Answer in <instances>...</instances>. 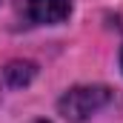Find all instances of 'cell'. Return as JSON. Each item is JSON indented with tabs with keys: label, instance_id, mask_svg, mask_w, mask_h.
I'll return each mask as SVG.
<instances>
[{
	"label": "cell",
	"instance_id": "cell-1",
	"mask_svg": "<svg viewBox=\"0 0 123 123\" xmlns=\"http://www.w3.org/2000/svg\"><path fill=\"white\" fill-rule=\"evenodd\" d=\"M109 100H112V92L106 86H74L60 97L57 109L66 120L80 123L86 117H92L94 112H100Z\"/></svg>",
	"mask_w": 123,
	"mask_h": 123
},
{
	"label": "cell",
	"instance_id": "cell-2",
	"mask_svg": "<svg viewBox=\"0 0 123 123\" xmlns=\"http://www.w3.org/2000/svg\"><path fill=\"white\" fill-rule=\"evenodd\" d=\"M72 12V0H29V17L34 23H63Z\"/></svg>",
	"mask_w": 123,
	"mask_h": 123
},
{
	"label": "cell",
	"instance_id": "cell-3",
	"mask_svg": "<svg viewBox=\"0 0 123 123\" xmlns=\"http://www.w3.org/2000/svg\"><path fill=\"white\" fill-rule=\"evenodd\" d=\"M3 74H6V80H9L12 86H23V83H29V80H31L34 66H31V63H12Z\"/></svg>",
	"mask_w": 123,
	"mask_h": 123
},
{
	"label": "cell",
	"instance_id": "cell-5",
	"mask_svg": "<svg viewBox=\"0 0 123 123\" xmlns=\"http://www.w3.org/2000/svg\"><path fill=\"white\" fill-rule=\"evenodd\" d=\"M34 123H46V120H34Z\"/></svg>",
	"mask_w": 123,
	"mask_h": 123
},
{
	"label": "cell",
	"instance_id": "cell-4",
	"mask_svg": "<svg viewBox=\"0 0 123 123\" xmlns=\"http://www.w3.org/2000/svg\"><path fill=\"white\" fill-rule=\"evenodd\" d=\"M120 66H123V52H120Z\"/></svg>",
	"mask_w": 123,
	"mask_h": 123
}]
</instances>
